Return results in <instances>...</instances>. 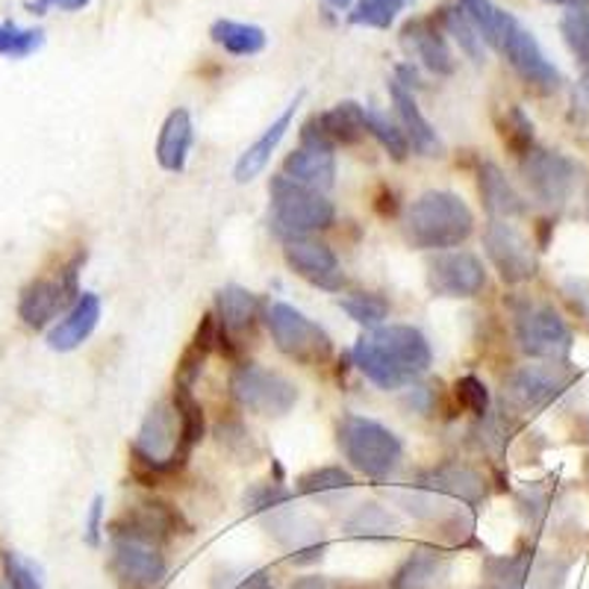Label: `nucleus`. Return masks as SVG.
<instances>
[{"instance_id": "obj_27", "label": "nucleus", "mask_w": 589, "mask_h": 589, "mask_svg": "<svg viewBox=\"0 0 589 589\" xmlns=\"http://www.w3.org/2000/svg\"><path fill=\"white\" fill-rule=\"evenodd\" d=\"M215 309H219V325L231 337H242V333H248L257 325L260 304L254 298V292L242 290V286H224L215 295Z\"/></svg>"}, {"instance_id": "obj_18", "label": "nucleus", "mask_w": 589, "mask_h": 589, "mask_svg": "<svg viewBox=\"0 0 589 589\" xmlns=\"http://www.w3.org/2000/svg\"><path fill=\"white\" fill-rule=\"evenodd\" d=\"M415 483L434 490V493H439L448 502L466 504V507H474V504H481L486 498V478L478 469H472V466L445 463L439 469L419 474Z\"/></svg>"}, {"instance_id": "obj_29", "label": "nucleus", "mask_w": 589, "mask_h": 589, "mask_svg": "<svg viewBox=\"0 0 589 589\" xmlns=\"http://www.w3.org/2000/svg\"><path fill=\"white\" fill-rule=\"evenodd\" d=\"M210 36L219 48H224L233 57H254L266 48V30L257 24H239V21H215L210 27Z\"/></svg>"}, {"instance_id": "obj_14", "label": "nucleus", "mask_w": 589, "mask_h": 589, "mask_svg": "<svg viewBox=\"0 0 589 589\" xmlns=\"http://www.w3.org/2000/svg\"><path fill=\"white\" fill-rule=\"evenodd\" d=\"M427 283L439 298H474L486 286V269L469 251L443 254L431 262Z\"/></svg>"}, {"instance_id": "obj_34", "label": "nucleus", "mask_w": 589, "mask_h": 589, "mask_svg": "<svg viewBox=\"0 0 589 589\" xmlns=\"http://www.w3.org/2000/svg\"><path fill=\"white\" fill-rule=\"evenodd\" d=\"M436 21H439V27L448 33V36H455V42L460 45V50H466L469 57L474 59V62H481L483 54H481V36H478V30L469 24V19H466L463 12H460V7L457 10H451V7H443V10L436 12Z\"/></svg>"}, {"instance_id": "obj_38", "label": "nucleus", "mask_w": 589, "mask_h": 589, "mask_svg": "<svg viewBox=\"0 0 589 589\" xmlns=\"http://www.w3.org/2000/svg\"><path fill=\"white\" fill-rule=\"evenodd\" d=\"M175 407L177 415H180V434H184V445L192 451L195 445L203 439V410L201 404L195 401L192 389L175 387Z\"/></svg>"}, {"instance_id": "obj_12", "label": "nucleus", "mask_w": 589, "mask_h": 589, "mask_svg": "<svg viewBox=\"0 0 589 589\" xmlns=\"http://www.w3.org/2000/svg\"><path fill=\"white\" fill-rule=\"evenodd\" d=\"M483 245L504 283H525L537 278V257H533L531 242L513 224L493 219L483 231Z\"/></svg>"}, {"instance_id": "obj_1", "label": "nucleus", "mask_w": 589, "mask_h": 589, "mask_svg": "<svg viewBox=\"0 0 589 589\" xmlns=\"http://www.w3.org/2000/svg\"><path fill=\"white\" fill-rule=\"evenodd\" d=\"M354 366L380 389H401L431 366V345L422 330L407 325L375 328L351 351Z\"/></svg>"}, {"instance_id": "obj_36", "label": "nucleus", "mask_w": 589, "mask_h": 589, "mask_svg": "<svg viewBox=\"0 0 589 589\" xmlns=\"http://www.w3.org/2000/svg\"><path fill=\"white\" fill-rule=\"evenodd\" d=\"M45 45V33L42 30H27L12 24V21H3L0 24V57H12V59H24L30 54Z\"/></svg>"}, {"instance_id": "obj_9", "label": "nucleus", "mask_w": 589, "mask_h": 589, "mask_svg": "<svg viewBox=\"0 0 589 589\" xmlns=\"http://www.w3.org/2000/svg\"><path fill=\"white\" fill-rule=\"evenodd\" d=\"M563 578H566V563L551 557L542 561L533 551L486 561L490 589H561Z\"/></svg>"}, {"instance_id": "obj_26", "label": "nucleus", "mask_w": 589, "mask_h": 589, "mask_svg": "<svg viewBox=\"0 0 589 589\" xmlns=\"http://www.w3.org/2000/svg\"><path fill=\"white\" fill-rule=\"evenodd\" d=\"M321 133L328 136L330 145H357L363 142V136L368 133V113L366 107H360L357 101H342L328 113L316 116Z\"/></svg>"}, {"instance_id": "obj_5", "label": "nucleus", "mask_w": 589, "mask_h": 589, "mask_svg": "<svg viewBox=\"0 0 589 589\" xmlns=\"http://www.w3.org/2000/svg\"><path fill=\"white\" fill-rule=\"evenodd\" d=\"M83 260H86V254H83V257H74V260L68 262V266H62L57 274L33 281L27 290L21 292L19 316L27 328L33 330L48 328L50 321L59 319V316H66L68 309L78 304L80 301L78 269L83 266Z\"/></svg>"}, {"instance_id": "obj_2", "label": "nucleus", "mask_w": 589, "mask_h": 589, "mask_svg": "<svg viewBox=\"0 0 589 589\" xmlns=\"http://www.w3.org/2000/svg\"><path fill=\"white\" fill-rule=\"evenodd\" d=\"M474 231V215L455 192H425L410 203L404 233L413 248L422 251H448L463 245Z\"/></svg>"}, {"instance_id": "obj_32", "label": "nucleus", "mask_w": 589, "mask_h": 589, "mask_svg": "<svg viewBox=\"0 0 589 589\" xmlns=\"http://www.w3.org/2000/svg\"><path fill=\"white\" fill-rule=\"evenodd\" d=\"M368 133L375 136L380 145L387 148L389 156L396 160V163H404L407 156H410V139H407L404 127H398L396 121H389V116L384 113H377V109L368 107Z\"/></svg>"}, {"instance_id": "obj_28", "label": "nucleus", "mask_w": 589, "mask_h": 589, "mask_svg": "<svg viewBox=\"0 0 589 589\" xmlns=\"http://www.w3.org/2000/svg\"><path fill=\"white\" fill-rule=\"evenodd\" d=\"M445 557L434 549H415L401 566H398L392 589H431L443 578Z\"/></svg>"}, {"instance_id": "obj_25", "label": "nucleus", "mask_w": 589, "mask_h": 589, "mask_svg": "<svg viewBox=\"0 0 589 589\" xmlns=\"http://www.w3.org/2000/svg\"><path fill=\"white\" fill-rule=\"evenodd\" d=\"M478 189H481L483 207L490 210L493 219H513V215L525 213V201L495 163H481V168H478Z\"/></svg>"}, {"instance_id": "obj_7", "label": "nucleus", "mask_w": 589, "mask_h": 589, "mask_svg": "<svg viewBox=\"0 0 589 589\" xmlns=\"http://www.w3.org/2000/svg\"><path fill=\"white\" fill-rule=\"evenodd\" d=\"M231 396L236 404L260 415H286L298 404V387L271 368L239 363L231 375Z\"/></svg>"}, {"instance_id": "obj_19", "label": "nucleus", "mask_w": 589, "mask_h": 589, "mask_svg": "<svg viewBox=\"0 0 589 589\" xmlns=\"http://www.w3.org/2000/svg\"><path fill=\"white\" fill-rule=\"evenodd\" d=\"M389 97H392V104H396V113L401 118V127H404L407 139H410V145L413 151H419L422 156H443L445 148L439 142V136L431 127L425 116H422V109L415 104L413 92L407 86H401L398 80L389 83Z\"/></svg>"}, {"instance_id": "obj_47", "label": "nucleus", "mask_w": 589, "mask_h": 589, "mask_svg": "<svg viewBox=\"0 0 589 589\" xmlns=\"http://www.w3.org/2000/svg\"><path fill=\"white\" fill-rule=\"evenodd\" d=\"M396 74H398V83L407 89H415V86H422V80H419V71H415L413 66H398L396 68Z\"/></svg>"}, {"instance_id": "obj_48", "label": "nucleus", "mask_w": 589, "mask_h": 589, "mask_svg": "<svg viewBox=\"0 0 589 589\" xmlns=\"http://www.w3.org/2000/svg\"><path fill=\"white\" fill-rule=\"evenodd\" d=\"M290 589H333L328 578H319V575H307V578H298Z\"/></svg>"}, {"instance_id": "obj_43", "label": "nucleus", "mask_w": 589, "mask_h": 589, "mask_svg": "<svg viewBox=\"0 0 589 589\" xmlns=\"http://www.w3.org/2000/svg\"><path fill=\"white\" fill-rule=\"evenodd\" d=\"M215 589H274V580L266 569H254L215 578Z\"/></svg>"}, {"instance_id": "obj_30", "label": "nucleus", "mask_w": 589, "mask_h": 589, "mask_svg": "<svg viewBox=\"0 0 589 589\" xmlns=\"http://www.w3.org/2000/svg\"><path fill=\"white\" fill-rule=\"evenodd\" d=\"M345 531L351 537H366V540H387V537H396L398 522L389 516L384 507L377 504H363L357 507V513L345 522Z\"/></svg>"}, {"instance_id": "obj_50", "label": "nucleus", "mask_w": 589, "mask_h": 589, "mask_svg": "<svg viewBox=\"0 0 589 589\" xmlns=\"http://www.w3.org/2000/svg\"><path fill=\"white\" fill-rule=\"evenodd\" d=\"M328 7H333V10H349L351 0H325Z\"/></svg>"}, {"instance_id": "obj_16", "label": "nucleus", "mask_w": 589, "mask_h": 589, "mask_svg": "<svg viewBox=\"0 0 589 589\" xmlns=\"http://www.w3.org/2000/svg\"><path fill=\"white\" fill-rule=\"evenodd\" d=\"M502 54L507 57L513 71H516L528 86L537 89V92H557V89H561V71L545 59L540 42L533 39L528 30H513V36L507 39Z\"/></svg>"}, {"instance_id": "obj_40", "label": "nucleus", "mask_w": 589, "mask_h": 589, "mask_svg": "<svg viewBox=\"0 0 589 589\" xmlns=\"http://www.w3.org/2000/svg\"><path fill=\"white\" fill-rule=\"evenodd\" d=\"M561 33L578 62L589 68V10H569L561 21Z\"/></svg>"}, {"instance_id": "obj_51", "label": "nucleus", "mask_w": 589, "mask_h": 589, "mask_svg": "<svg viewBox=\"0 0 589 589\" xmlns=\"http://www.w3.org/2000/svg\"><path fill=\"white\" fill-rule=\"evenodd\" d=\"M580 89H584V95L589 97V74H584V80H580Z\"/></svg>"}, {"instance_id": "obj_23", "label": "nucleus", "mask_w": 589, "mask_h": 589, "mask_svg": "<svg viewBox=\"0 0 589 589\" xmlns=\"http://www.w3.org/2000/svg\"><path fill=\"white\" fill-rule=\"evenodd\" d=\"M457 7L469 19V24L478 30V36L498 50L507 45L513 30L519 27V21L513 19L507 10H502V7H495L493 0H457Z\"/></svg>"}, {"instance_id": "obj_22", "label": "nucleus", "mask_w": 589, "mask_h": 589, "mask_svg": "<svg viewBox=\"0 0 589 589\" xmlns=\"http://www.w3.org/2000/svg\"><path fill=\"white\" fill-rule=\"evenodd\" d=\"M283 172H286V177H292V180L325 192V189H330L333 180H337V160H333V151L301 145L298 151H292V154L286 156Z\"/></svg>"}, {"instance_id": "obj_8", "label": "nucleus", "mask_w": 589, "mask_h": 589, "mask_svg": "<svg viewBox=\"0 0 589 589\" xmlns=\"http://www.w3.org/2000/svg\"><path fill=\"white\" fill-rule=\"evenodd\" d=\"M569 372L557 363H551V360L522 366L504 380V404L516 413H533V410H542L551 401H557L569 389Z\"/></svg>"}, {"instance_id": "obj_13", "label": "nucleus", "mask_w": 589, "mask_h": 589, "mask_svg": "<svg viewBox=\"0 0 589 589\" xmlns=\"http://www.w3.org/2000/svg\"><path fill=\"white\" fill-rule=\"evenodd\" d=\"M109 540H113V566L130 587H154L165 578L168 563L160 542L130 533H109Z\"/></svg>"}, {"instance_id": "obj_6", "label": "nucleus", "mask_w": 589, "mask_h": 589, "mask_svg": "<svg viewBox=\"0 0 589 589\" xmlns=\"http://www.w3.org/2000/svg\"><path fill=\"white\" fill-rule=\"evenodd\" d=\"M269 330L274 345L301 366H325L333 357V342L328 333L290 304H271Z\"/></svg>"}, {"instance_id": "obj_35", "label": "nucleus", "mask_w": 589, "mask_h": 589, "mask_svg": "<svg viewBox=\"0 0 589 589\" xmlns=\"http://www.w3.org/2000/svg\"><path fill=\"white\" fill-rule=\"evenodd\" d=\"M339 307L366 328H377L389 316V301L384 295H375V292H354L349 298H339Z\"/></svg>"}, {"instance_id": "obj_17", "label": "nucleus", "mask_w": 589, "mask_h": 589, "mask_svg": "<svg viewBox=\"0 0 589 589\" xmlns=\"http://www.w3.org/2000/svg\"><path fill=\"white\" fill-rule=\"evenodd\" d=\"M401 42L410 54L422 59L427 71H434L436 78H451L455 74V54L445 42V30L439 27L436 19H415L404 24L401 30Z\"/></svg>"}, {"instance_id": "obj_41", "label": "nucleus", "mask_w": 589, "mask_h": 589, "mask_svg": "<svg viewBox=\"0 0 589 589\" xmlns=\"http://www.w3.org/2000/svg\"><path fill=\"white\" fill-rule=\"evenodd\" d=\"M292 493L281 483H257L245 493V510L248 513H274L283 504H290Z\"/></svg>"}, {"instance_id": "obj_3", "label": "nucleus", "mask_w": 589, "mask_h": 589, "mask_svg": "<svg viewBox=\"0 0 589 589\" xmlns=\"http://www.w3.org/2000/svg\"><path fill=\"white\" fill-rule=\"evenodd\" d=\"M339 448L345 460L372 481H384L401 463L398 436L366 415H345L339 422Z\"/></svg>"}, {"instance_id": "obj_39", "label": "nucleus", "mask_w": 589, "mask_h": 589, "mask_svg": "<svg viewBox=\"0 0 589 589\" xmlns=\"http://www.w3.org/2000/svg\"><path fill=\"white\" fill-rule=\"evenodd\" d=\"M502 136L504 145L510 148L513 154L525 156L533 151V125L519 107L507 109V116L502 121Z\"/></svg>"}, {"instance_id": "obj_11", "label": "nucleus", "mask_w": 589, "mask_h": 589, "mask_svg": "<svg viewBox=\"0 0 589 589\" xmlns=\"http://www.w3.org/2000/svg\"><path fill=\"white\" fill-rule=\"evenodd\" d=\"M516 339L525 354L561 363L572 351V330L554 307H528L516 316Z\"/></svg>"}, {"instance_id": "obj_42", "label": "nucleus", "mask_w": 589, "mask_h": 589, "mask_svg": "<svg viewBox=\"0 0 589 589\" xmlns=\"http://www.w3.org/2000/svg\"><path fill=\"white\" fill-rule=\"evenodd\" d=\"M455 398H457V404L463 407V410H469V413H474V415L490 413V392H486V387H483V380H478L474 375H466L457 380Z\"/></svg>"}, {"instance_id": "obj_33", "label": "nucleus", "mask_w": 589, "mask_h": 589, "mask_svg": "<svg viewBox=\"0 0 589 589\" xmlns=\"http://www.w3.org/2000/svg\"><path fill=\"white\" fill-rule=\"evenodd\" d=\"M410 0H357V7L349 15L351 24L357 27H375L389 30L392 21L398 19V12H404Z\"/></svg>"}, {"instance_id": "obj_4", "label": "nucleus", "mask_w": 589, "mask_h": 589, "mask_svg": "<svg viewBox=\"0 0 589 589\" xmlns=\"http://www.w3.org/2000/svg\"><path fill=\"white\" fill-rule=\"evenodd\" d=\"M269 195L274 224L283 233H292V236L328 231L333 219H337L333 203L319 189H309V186L298 184V180H292L286 175L271 177Z\"/></svg>"}, {"instance_id": "obj_49", "label": "nucleus", "mask_w": 589, "mask_h": 589, "mask_svg": "<svg viewBox=\"0 0 589 589\" xmlns=\"http://www.w3.org/2000/svg\"><path fill=\"white\" fill-rule=\"evenodd\" d=\"M545 3H557V7H569V10H589V0H545Z\"/></svg>"}, {"instance_id": "obj_20", "label": "nucleus", "mask_w": 589, "mask_h": 589, "mask_svg": "<svg viewBox=\"0 0 589 589\" xmlns=\"http://www.w3.org/2000/svg\"><path fill=\"white\" fill-rule=\"evenodd\" d=\"M97 321H101V298L95 292H83L78 304L68 309L57 328L48 333L50 351H74L83 345L97 328Z\"/></svg>"}, {"instance_id": "obj_10", "label": "nucleus", "mask_w": 589, "mask_h": 589, "mask_svg": "<svg viewBox=\"0 0 589 589\" xmlns=\"http://www.w3.org/2000/svg\"><path fill=\"white\" fill-rule=\"evenodd\" d=\"M522 177L533 198L545 207H563L578 186V165L569 156L533 148L522 156Z\"/></svg>"}, {"instance_id": "obj_44", "label": "nucleus", "mask_w": 589, "mask_h": 589, "mask_svg": "<svg viewBox=\"0 0 589 589\" xmlns=\"http://www.w3.org/2000/svg\"><path fill=\"white\" fill-rule=\"evenodd\" d=\"M101 531H104V498L97 495L92 507H89V522H86V542L89 545H101Z\"/></svg>"}, {"instance_id": "obj_45", "label": "nucleus", "mask_w": 589, "mask_h": 589, "mask_svg": "<svg viewBox=\"0 0 589 589\" xmlns=\"http://www.w3.org/2000/svg\"><path fill=\"white\" fill-rule=\"evenodd\" d=\"M50 7H57V10L62 12H78L83 10V7H89V0H36V3H27V10L33 12V15H45Z\"/></svg>"}, {"instance_id": "obj_21", "label": "nucleus", "mask_w": 589, "mask_h": 589, "mask_svg": "<svg viewBox=\"0 0 589 589\" xmlns=\"http://www.w3.org/2000/svg\"><path fill=\"white\" fill-rule=\"evenodd\" d=\"M301 101H304V92H301L290 107H286V113H283V116L239 156V163H236V184H248V180H254V177L260 175L262 168L269 165L271 154L278 151V145L283 142V136H286V130L292 127V118H295V109L301 107Z\"/></svg>"}, {"instance_id": "obj_15", "label": "nucleus", "mask_w": 589, "mask_h": 589, "mask_svg": "<svg viewBox=\"0 0 589 589\" xmlns=\"http://www.w3.org/2000/svg\"><path fill=\"white\" fill-rule=\"evenodd\" d=\"M283 254H286L290 269L313 286L328 292H339L345 286V271L339 266V257L325 242L295 236V239L286 242Z\"/></svg>"}, {"instance_id": "obj_37", "label": "nucleus", "mask_w": 589, "mask_h": 589, "mask_svg": "<svg viewBox=\"0 0 589 589\" xmlns=\"http://www.w3.org/2000/svg\"><path fill=\"white\" fill-rule=\"evenodd\" d=\"M0 566H3V578L10 589H45L39 566L19 551H0Z\"/></svg>"}, {"instance_id": "obj_46", "label": "nucleus", "mask_w": 589, "mask_h": 589, "mask_svg": "<svg viewBox=\"0 0 589 589\" xmlns=\"http://www.w3.org/2000/svg\"><path fill=\"white\" fill-rule=\"evenodd\" d=\"M375 210L377 215H384V219H392L398 213V195L396 189H389V186H380V192L375 198Z\"/></svg>"}, {"instance_id": "obj_24", "label": "nucleus", "mask_w": 589, "mask_h": 589, "mask_svg": "<svg viewBox=\"0 0 589 589\" xmlns=\"http://www.w3.org/2000/svg\"><path fill=\"white\" fill-rule=\"evenodd\" d=\"M192 139L195 127L189 113L186 109L168 113L163 130H160V139H156V160L165 172H184L186 156L192 151Z\"/></svg>"}, {"instance_id": "obj_31", "label": "nucleus", "mask_w": 589, "mask_h": 589, "mask_svg": "<svg viewBox=\"0 0 589 589\" xmlns=\"http://www.w3.org/2000/svg\"><path fill=\"white\" fill-rule=\"evenodd\" d=\"M298 490L304 495H316V498H330V495H342L354 490V478L339 466H325L316 472H307L298 481Z\"/></svg>"}]
</instances>
